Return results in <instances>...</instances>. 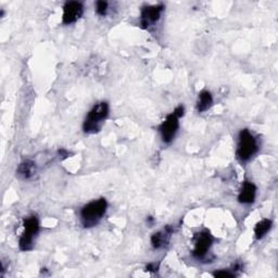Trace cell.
<instances>
[{"label": "cell", "instance_id": "obj_13", "mask_svg": "<svg viewBox=\"0 0 278 278\" xmlns=\"http://www.w3.org/2000/svg\"><path fill=\"white\" fill-rule=\"evenodd\" d=\"M272 221L268 219H263L262 221H260L255 227H254V235L256 239H262L270 229L272 228Z\"/></svg>", "mask_w": 278, "mask_h": 278}, {"label": "cell", "instance_id": "obj_2", "mask_svg": "<svg viewBox=\"0 0 278 278\" xmlns=\"http://www.w3.org/2000/svg\"><path fill=\"white\" fill-rule=\"evenodd\" d=\"M108 202L104 198L94 200L86 204L80 211V221L85 227L96 226L106 212Z\"/></svg>", "mask_w": 278, "mask_h": 278}, {"label": "cell", "instance_id": "obj_3", "mask_svg": "<svg viewBox=\"0 0 278 278\" xmlns=\"http://www.w3.org/2000/svg\"><path fill=\"white\" fill-rule=\"evenodd\" d=\"M259 151L256 139L249 130H243L239 134L237 157L243 162H247Z\"/></svg>", "mask_w": 278, "mask_h": 278}, {"label": "cell", "instance_id": "obj_18", "mask_svg": "<svg viewBox=\"0 0 278 278\" xmlns=\"http://www.w3.org/2000/svg\"><path fill=\"white\" fill-rule=\"evenodd\" d=\"M147 270L150 272H156V271H158V265L156 263H151L147 266Z\"/></svg>", "mask_w": 278, "mask_h": 278}, {"label": "cell", "instance_id": "obj_14", "mask_svg": "<svg viewBox=\"0 0 278 278\" xmlns=\"http://www.w3.org/2000/svg\"><path fill=\"white\" fill-rule=\"evenodd\" d=\"M96 11H97L98 14L101 15V16L106 15L108 3L106 2H98L97 5H96Z\"/></svg>", "mask_w": 278, "mask_h": 278}, {"label": "cell", "instance_id": "obj_7", "mask_svg": "<svg viewBox=\"0 0 278 278\" xmlns=\"http://www.w3.org/2000/svg\"><path fill=\"white\" fill-rule=\"evenodd\" d=\"M178 120L179 118L173 112L169 115H167L165 121L161 124L160 133H161V136H162V140L165 143H169L174 139L177 130L179 127Z\"/></svg>", "mask_w": 278, "mask_h": 278}, {"label": "cell", "instance_id": "obj_4", "mask_svg": "<svg viewBox=\"0 0 278 278\" xmlns=\"http://www.w3.org/2000/svg\"><path fill=\"white\" fill-rule=\"evenodd\" d=\"M24 231L20 237L19 247L22 251H31L34 248V238L39 232V221L36 217H30L24 220Z\"/></svg>", "mask_w": 278, "mask_h": 278}, {"label": "cell", "instance_id": "obj_19", "mask_svg": "<svg viewBox=\"0 0 278 278\" xmlns=\"http://www.w3.org/2000/svg\"><path fill=\"white\" fill-rule=\"evenodd\" d=\"M147 223L149 224V225H152V223H154V219H152V217H149L147 219Z\"/></svg>", "mask_w": 278, "mask_h": 278}, {"label": "cell", "instance_id": "obj_6", "mask_svg": "<svg viewBox=\"0 0 278 278\" xmlns=\"http://www.w3.org/2000/svg\"><path fill=\"white\" fill-rule=\"evenodd\" d=\"M164 10L163 5H157V6H148L145 7L141 10L140 15V25L142 29L148 30L150 26L156 24L159 20L161 13Z\"/></svg>", "mask_w": 278, "mask_h": 278}, {"label": "cell", "instance_id": "obj_1", "mask_svg": "<svg viewBox=\"0 0 278 278\" xmlns=\"http://www.w3.org/2000/svg\"><path fill=\"white\" fill-rule=\"evenodd\" d=\"M109 115V104L105 101L98 102L88 112L83 124V130L86 134H96L100 132L105 120Z\"/></svg>", "mask_w": 278, "mask_h": 278}, {"label": "cell", "instance_id": "obj_11", "mask_svg": "<svg viewBox=\"0 0 278 278\" xmlns=\"http://www.w3.org/2000/svg\"><path fill=\"white\" fill-rule=\"evenodd\" d=\"M36 173V164L31 160H25L16 169V174L23 179H30Z\"/></svg>", "mask_w": 278, "mask_h": 278}, {"label": "cell", "instance_id": "obj_17", "mask_svg": "<svg viewBox=\"0 0 278 278\" xmlns=\"http://www.w3.org/2000/svg\"><path fill=\"white\" fill-rule=\"evenodd\" d=\"M59 155L62 157V159H67V158L70 157L69 151H67L66 149H60L59 150Z\"/></svg>", "mask_w": 278, "mask_h": 278}, {"label": "cell", "instance_id": "obj_10", "mask_svg": "<svg viewBox=\"0 0 278 278\" xmlns=\"http://www.w3.org/2000/svg\"><path fill=\"white\" fill-rule=\"evenodd\" d=\"M255 196H256V186L253 183L246 181L243 185V189H241L238 196V201L244 204L253 203L255 200Z\"/></svg>", "mask_w": 278, "mask_h": 278}, {"label": "cell", "instance_id": "obj_16", "mask_svg": "<svg viewBox=\"0 0 278 278\" xmlns=\"http://www.w3.org/2000/svg\"><path fill=\"white\" fill-rule=\"evenodd\" d=\"M174 113L178 116L179 119H181L182 116H184V113H185V108H184V105H178V106L176 108V109L174 110Z\"/></svg>", "mask_w": 278, "mask_h": 278}, {"label": "cell", "instance_id": "obj_8", "mask_svg": "<svg viewBox=\"0 0 278 278\" xmlns=\"http://www.w3.org/2000/svg\"><path fill=\"white\" fill-rule=\"evenodd\" d=\"M84 7L78 2H68L63 7V15L62 22L66 25L75 23L83 15Z\"/></svg>", "mask_w": 278, "mask_h": 278}, {"label": "cell", "instance_id": "obj_15", "mask_svg": "<svg viewBox=\"0 0 278 278\" xmlns=\"http://www.w3.org/2000/svg\"><path fill=\"white\" fill-rule=\"evenodd\" d=\"M213 275H214L215 277H222V278H226V277L231 278V277H235V276H236L235 273H231V272L228 271V270H226V271H225V270L217 271L215 273H213Z\"/></svg>", "mask_w": 278, "mask_h": 278}, {"label": "cell", "instance_id": "obj_5", "mask_svg": "<svg viewBox=\"0 0 278 278\" xmlns=\"http://www.w3.org/2000/svg\"><path fill=\"white\" fill-rule=\"evenodd\" d=\"M213 244V236L209 230H202L195 237V249L193 251V255L196 259H203L207 255Z\"/></svg>", "mask_w": 278, "mask_h": 278}, {"label": "cell", "instance_id": "obj_9", "mask_svg": "<svg viewBox=\"0 0 278 278\" xmlns=\"http://www.w3.org/2000/svg\"><path fill=\"white\" fill-rule=\"evenodd\" d=\"M173 232H174V228L171 225H167L162 230L155 232L151 237L152 247H154L155 249H161L167 246L169 240H171Z\"/></svg>", "mask_w": 278, "mask_h": 278}, {"label": "cell", "instance_id": "obj_12", "mask_svg": "<svg viewBox=\"0 0 278 278\" xmlns=\"http://www.w3.org/2000/svg\"><path fill=\"white\" fill-rule=\"evenodd\" d=\"M213 104V97L212 94L208 91H203L199 94L198 103H197V109L201 113L209 110Z\"/></svg>", "mask_w": 278, "mask_h": 278}]
</instances>
